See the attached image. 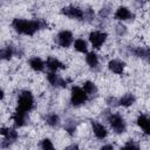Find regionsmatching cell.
Wrapping results in <instances>:
<instances>
[{
  "instance_id": "cb8c5ba5",
  "label": "cell",
  "mask_w": 150,
  "mask_h": 150,
  "mask_svg": "<svg viewBox=\"0 0 150 150\" xmlns=\"http://www.w3.org/2000/svg\"><path fill=\"white\" fill-rule=\"evenodd\" d=\"M41 149H42V150H55L53 143H52L50 139H48V138L42 139V142H41Z\"/></svg>"
},
{
  "instance_id": "4316f807",
  "label": "cell",
  "mask_w": 150,
  "mask_h": 150,
  "mask_svg": "<svg viewBox=\"0 0 150 150\" xmlns=\"http://www.w3.org/2000/svg\"><path fill=\"white\" fill-rule=\"evenodd\" d=\"M64 150H79V146H77V144H71V145L67 146Z\"/></svg>"
},
{
  "instance_id": "8992f818",
  "label": "cell",
  "mask_w": 150,
  "mask_h": 150,
  "mask_svg": "<svg viewBox=\"0 0 150 150\" xmlns=\"http://www.w3.org/2000/svg\"><path fill=\"white\" fill-rule=\"evenodd\" d=\"M105 39H107V34L103 33V32L95 30V32H91L89 34V40H90L93 47L96 48V49H98L103 45V42L105 41Z\"/></svg>"
},
{
  "instance_id": "83f0119b",
  "label": "cell",
  "mask_w": 150,
  "mask_h": 150,
  "mask_svg": "<svg viewBox=\"0 0 150 150\" xmlns=\"http://www.w3.org/2000/svg\"><path fill=\"white\" fill-rule=\"evenodd\" d=\"M109 13V9L108 8H102V11H101V13H100V15L101 16H107V14Z\"/></svg>"
},
{
  "instance_id": "7402d4cb",
  "label": "cell",
  "mask_w": 150,
  "mask_h": 150,
  "mask_svg": "<svg viewBox=\"0 0 150 150\" xmlns=\"http://www.w3.org/2000/svg\"><path fill=\"white\" fill-rule=\"evenodd\" d=\"M132 53L138 57H148V56H150V50L146 49V48H143V47H137L136 49L132 50Z\"/></svg>"
},
{
  "instance_id": "52a82bcc",
  "label": "cell",
  "mask_w": 150,
  "mask_h": 150,
  "mask_svg": "<svg viewBox=\"0 0 150 150\" xmlns=\"http://www.w3.org/2000/svg\"><path fill=\"white\" fill-rule=\"evenodd\" d=\"M73 42V34L69 30H62L57 34V43L61 46V47H69L70 43Z\"/></svg>"
},
{
  "instance_id": "277c9868",
  "label": "cell",
  "mask_w": 150,
  "mask_h": 150,
  "mask_svg": "<svg viewBox=\"0 0 150 150\" xmlns=\"http://www.w3.org/2000/svg\"><path fill=\"white\" fill-rule=\"evenodd\" d=\"M71 103L73 105H81L87 101V94L86 91L80 87H73L71 88Z\"/></svg>"
},
{
  "instance_id": "f1b7e54d",
  "label": "cell",
  "mask_w": 150,
  "mask_h": 150,
  "mask_svg": "<svg viewBox=\"0 0 150 150\" xmlns=\"http://www.w3.org/2000/svg\"><path fill=\"white\" fill-rule=\"evenodd\" d=\"M8 131H9V129H7V128H1V129H0V134H1L2 136H6V135L8 134Z\"/></svg>"
},
{
  "instance_id": "d4e9b609",
  "label": "cell",
  "mask_w": 150,
  "mask_h": 150,
  "mask_svg": "<svg viewBox=\"0 0 150 150\" xmlns=\"http://www.w3.org/2000/svg\"><path fill=\"white\" fill-rule=\"evenodd\" d=\"M121 150H139V148H138V145L136 143H134V142L130 141L123 148H121Z\"/></svg>"
},
{
  "instance_id": "ba28073f",
  "label": "cell",
  "mask_w": 150,
  "mask_h": 150,
  "mask_svg": "<svg viewBox=\"0 0 150 150\" xmlns=\"http://www.w3.org/2000/svg\"><path fill=\"white\" fill-rule=\"evenodd\" d=\"M91 125H93V131H94V134H95V136L97 138L103 139V138L107 137V134L108 132H107V129L104 128L103 124H101V123H98L96 121H93L91 122Z\"/></svg>"
},
{
  "instance_id": "603a6c76",
  "label": "cell",
  "mask_w": 150,
  "mask_h": 150,
  "mask_svg": "<svg viewBox=\"0 0 150 150\" xmlns=\"http://www.w3.org/2000/svg\"><path fill=\"white\" fill-rule=\"evenodd\" d=\"M46 122H47V124H49V125H52V127H55V125L59 124L60 118H59V116H57L56 114H49V115L46 117Z\"/></svg>"
},
{
  "instance_id": "6da1fadb",
  "label": "cell",
  "mask_w": 150,
  "mask_h": 150,
  "mask_svg": "<svg viewBox=\"0 0 150 150\" xmlns=\"http://www.w3.org/2000/svg\"><path fill=\"white\" fill-rule=\"evenodd\" d=\"M13 28L21 34L33 35L36 30L42 27H46V22L41 20H25V19H14L12 21Z\"/></svg>"
},
{
  "instance_id": "4dcf8cb0",
  "label": "cell",
  "mask_w": 150,
  "mask_h": 150,
  "mask_svg": "<svg viewBox=\"0 0 150 150\" xmlns=\"http://www.w3.org/2000/svg\"><path fill=\"white\" fill-rule=\"evenodd\" d=\"M117 30L120 32V34L121 33H125V27L124 26H117Z\"/></svg>"
},
{
  "instance_id": "484cf974",
  "label": "cell",
  "mask_w": 150,
  "mask_h": 150,
  "mask_svg": "<svg viewBox=\"0 0 150 150\" xmlns=\"http://www.w3.org/2000/svg\"><path fill=\"white\" fill-rule=\"evenodd\" d=\"M75 128H76V127H75V124H74V123H71V121H68V123L66 124V130H67L70 135L75 131Z\"/></svg>"
},
{
  "instance_id": "2e32d148",
  "label": "cell",
  "mask_w": 150,
  "mask_h": 150,
  "mask_svg": "<svg viewBox=\"0 0 150 150\" xmlns=\"http://www.w3.org/2000/svg\"><path fill=\"white\" fill-rule=\"evenodd\" d=\"M13 121H14V124L15 127H22L26 124V121H27V115L26 114H20V112H16L13 115Z\"/></svg>"
},
{
  "instance_id": "5b68a950",
  "label": "cell",
  "mask_w": 150,
  "mask_h": 150,
  "mask_svg": "<svg viewBox=\"0 0 150 150\" xmlns=\"http://www.w3.org/2000/svg\"><path fill=\"white\" fill-rule=\"evenodd\" d=\"M62 14H64L68 18H71V19H79V20H82L84 18V12L80 8V7H75V6H68V7H64L62 8Z\"/></svg>"
},
{
  "instance_id": "ffe728a7",
  "label": "cell",
  "mask_w": 150,
  "mask_h": 150,
  "mask_svg": "<svg viewBox=\"0 0 150 150\" xmlns=\"http://www.w3.org/2000/svg\"><path fill=\"white\" fill-rule=\"evenodd\" d=\"M83 90L86 91L87 95H93V94H95V93L97 91V88H96V86H95L93 82L87 81V82H84V84H83Z\"/></svg>"
},
{
  "instance_id": "f546056e",
  "label": "cell",
  "mask_w": 150,
  "mask_h": 150,
  "mask_svg": "<svg viewBox=\"0 0 150 150\" xmlns=\"http://www.w3.org/2000/svg\"><path fill=\"white\" fill-rule=\"evenodd\" d=\"M101 150H114V148H112V145L107 144V145H103V146L101 148Z\"/></svg>"
},
{
  "instance_id": "9a60e30c",
  "label": "cell",
  "mask_w": 150,
  "mask_h": 150,
  "mask_svg": "<svg viewBox=\"0 0 150 150\" xmlns=\"http://www.w3.org/2000/svg\"><path fill=\"white\" fill-rule=\"evenodd\" d=\"M29 66H30L32 69H34V70H36V71H41V70H43V68H45V62H43L40 57L35 56V57H32V59L29 60Z\"/></svg>"
},
{
  "instance_id": "1f68e13d",
  "label": "cell",
  "mask_w": 150,
  "mask_h": 150,
  "mask_svg": "<svg viewBox=\"0 0 150 150\" xmlns=\"http://www.w3.org/2000/svg\"><path fill=\"white\" fill-rule=\"evenodd\" d=\"M149 61H150V60H149Z\"/></svg>"
},
{
  "instance_id": "7a4b0ae2",
  "label": "cell",
  "mask_w": 150,
  "mask_h": 150,
  "mask_svg": "<svg viewBox=\"0 0 150 150\" xmlns=\"http://www.w3.org/2000/svg\"><path fill=\"white\" fill-rule=\"evenodd\" d=\"M34 108V98L30 91L28 90H23L18 98V107H16V112L20 114H26L28 111H30Z\"/></svg>"
},
{
  "instance_id": "30bf717a",
  "label": "cell",
  "mask_w": 150,
  "mask_h": 150,
  "mask_svg": "<svg viewBox=\"0 0 150 150\" xmlns=\"http://www.w3.org/2000/svg\"><path fill=\"white\" fill-rule=\"evenodd\" d=\"M131 18H132V14H131V12L127 7L121 6V7H118L116 9L115 19H117V20H129Z\"/></svg>"
},
{
  "instance_id": "4fadbf2b",
  "label": "cell",
  "mask_w": 150,
  "mask_h": 150,
  "mask_svg": "<svg viewBox=\"0 0 150 150\" xmlns=\"http://www.w3.org/2000/svg\"><path fill=\"white\" fill-rule=\"evenodd\" d=\"M137 124L143 129V131L148 135H150V117L145 115H141L137 118Z\"/></svg>"
},
{
  "instance_id": "d6986e66",
  "label": "cell",
  "mask_w": 150,
  "mask_h": 150,
  "mask_svg": "<svg viewBox=\"0 0 150 150\" xmlns=\"http://www.w3.org/2000/svg\"><path fill=\"white\" fill-rule=\"evenodd\" d=\"M134 102H135V97H134V95H131V94H125L120 101H118V103L121 104V105H123V107H129V105H131V104H134Z\"/></svg>"
},
{
  "instance_id": "e0dca14e",
  "label": "cell",
  "mask_w": 150,
  "mask_h": 150,
  "mask_svg": "<svg viewBox=\"0 0 150 150\" xmlns=\"http://www.w3.org/2000/svg\"><path fill=\"white\" fill-rule=\"evenodd\" d=\"M14 53H15L14 47H12V46H6V47H4V48L1 49L0 56H1V59H4V60H9Z\"/></svg>"
},
{
  "instance_id": "7c38bea8",
  "label": "cell",
  "mask_w": 150,
  "mask_h": 150,
  "mask_svg": "<svg viewBox=\"0 0 150 150\" xmlns=\"http://www.w3.org/2000/svg\"><path fill=\"white\" fill-rule=\"evenodd\" d=\"M46 64H47V68H49L52 71H56L59 69H64L66 68V66L62 62H60L59 60H56L55 57H48Z\"/></svg>"
},
{
  "instance_id": "3957f363",
  "label": "cell",
  "mask_w": 150,
  "mask_h": 150,
  "mask_svg": "<svg viewBox=\"0 0 150 150\" xmlns=\"http://www.w3.org/2000/svg\"><path fill=\"white\" fill-rule=\"evenodd\" d=\"M107 120H108L110 127L114 129L115 132L122 134V132L125 131V122H124V120H123V117L121 115H118V114H110V115H108Z\"/></svg>"
},
{
  "instance_id": "9c48e42d",
  "label": "cell",
  "mask_w": 150,
  "mask_h": 150,
  "mask_svg": "<svg viewBox=\"0 0 150 150\" xmlns=\"http://www.w3.org/2000/svg\"><path fill=\"white\" fill-rule=\"evenodd\" d=\"M47 79H48L49 83H50L52 86H54V87H62V88H64V87L67 86V82H66L63 79L59 77V76H57L56 74H54V73L47 74Z\"/></svg>"
},
{
  "instance_id": "ac0fdd59",
  "label": "cell",
  "mask_w": 150,
  "mask_h": 150,
  "mask_svg": "<svg viewBox=\"0 0 150 150\" xmlns=\"http://www.w3.org/2000/svg\"><path fill=\"white\" fill-rule=\"evenodd\" d=\"M86 61H87V63H88L91 68H95V67H97V64H98L97 55H96L94 52L87 54V56H86Z\"/></svg>"
},
{
  "instance_id": "44dd1931",
  "label": "cell",
  "mask_w": 150,
  "mask_h": 150,
  "mask_svg": "<svg viewBox=\"0 0 150 150\" xmlns=\"http://www.w3.org/2000/svg\"><path fill=\"white\" fill-rule=\"evenodd\" d=\"M74 47L76 50L81 52V53H86L87 52V42L82 39H77L75 42H74Z\"/></svg>"
},
{
  "instance_id": "8fae6325",
  "label": "cell",
  "mask_w": 150,
  "mask_h": 150,
  "mask_svg": "<svg viewBox=\"0 0 150 150\" xmlns=\"http://www.w3.org/2000/svg\"><path fill=\"white\" fill-rule=\"evenodd\" d=\"M18 138V132L14 130V129H9V131H8V134L6 135V136H4V139H2V142H1V148H7L9 144H12L15 139Z\"/></svg>"
},
{
  "instance_id": "5bb4252c",
  "label": "cell",
  "mask_w": 150,
  "mask_h": 150,
  "mask_svg": "<svg viewBox=\"0 0 150 150\" xmlns=\"http://www.w3.org/2000/svg\"><path fill=\"white\" fill-rule=\"evenodd\" d=\"M109 69L112 71V73H116V74H122L123 73V69H124V63L118 61V60H111L108 64Z\"/></svg>"
}]
</instances>
